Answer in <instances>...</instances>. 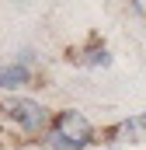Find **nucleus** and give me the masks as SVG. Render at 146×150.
<instances>
[{
  "label": "nucleus",
  "instance_id": "nucleus-6",
  "mask_svg": "<svg viewBox=\"0 0 146 150\" xmlns=\"http://www.w3.org/2000/svg\"><path fill=\"white\" fill-rule=\"evenodd\" d=\"M45 150H84V143L70 140V136L59 133V129H49V133H45Z\"/></svg>",
  "mask_w": 146,
  "mask_h": 150
},
{
  "label": "nucleus",
  "instance_id": "nucleus-2",
  "mask_svg": "<svg viewBox=\"0 0 146 150\" xmlns=\"http://www.w3.org/2000/svg\"><path fill=\"white\" fill-rule=\"evenodd\" d=\"M52 129H59V133H66L70 140H77V143H91V136H94V129H91V122L84 119L80 112H63L56 122H52Z\"/></svg>",
  "mask_w": 146,
  "mask_h": 150
},
{
  "label": "nucleus",
  "instance_id": "nucleus-5",
  "mask_svg": "<svg viewBox=\"0 0 146 150\" xmlns=\"http://www.w3.org/2000/svg\"><path fill=\"white\" fill-rule=\"evenodd\" d=\"M77 67H108L111 63V56H108V49L105 45H94V49H87V52H80V56H70Z\"/></svg>",
  "mask_w": 146,
  "mask_h": 150
},
{
  "label": "nucleus",
  "instance_id": "nucleus-4",
  "mask_svg": "<svg viewBox=\"0 0 146 150\" xmlns=\"http://www.w3.org/2000/svg\"><path fill=\"white\" fill-rule=\"evenodd\" d=\"M28 80H32V70H28L25 63H11V67L0 70V87H21V84H28Z\"/></svg>",
  "mask_w": 146,
  "mask_h": 150
},
{
  "label": "nucleus",
  "instance_id": "nucleus-1",
  "mask_svg": "<svg viewBox=\"0 0 146 150\" xmlns=\"http://www.w3.org/2000/svg\"><path fill=\"white\" fill-rule=\"evenodd\" d=\"M7 115L14 119V126L18 129H25V133H42V129H52L49 126V112L32 101V98H18V101H11L7 105Z\"/></svg>",
  "mask_w": 146,
  "mask_h": 150
},
{
  "label": "nucleus",
  "instance_id": "nucleus-3",
  "mask_svg": "<svg viewBox=\"0 0 146 150\" xmlns=\"http://www.w3.org/2000/svg\"><path fill=\"white\" fill-rule=\"evenodd\" d=\"M115 140H125V143H139V140H146V112L125 119V122L115 129Z\"/></svg>",
  "mask_w": 146,
  "mask_h": 150
}]
</instances>
